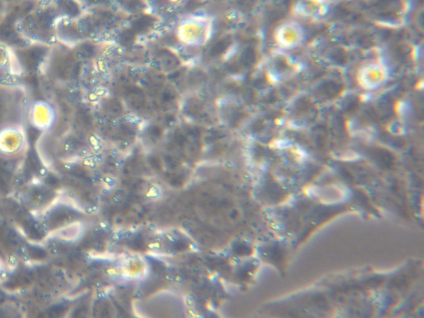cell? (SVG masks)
Here are the masks:
<instances>
[{
    "label": "cell",
    "instance_id": "6da1fadb",
    "mask_svg": "<svg viewBox=\"0 0 424 318\" xmlns=\"http://www.w3.org/2000/svg\"><path fill=\"white\" fill-rule=\"evenodd\" d=\"M387 78L385 67L380 63H371L367 65L360 71L359 81L363 87L366 89H376L383 85Z\"/></svg>",
    "mask_w": 424,
    "mask_h": 318
},
{
    "label": "cell",
    "instance_id": "7a4b0ae2",
    "mask_svg": "<svg viewBox=\"0 0 424 318\" xmlns=\"http://www.w3.org/2000/svg\"><path fill=\"white\" fill-rule=\"evenodd\" d=\"M278 43L285 48H292L301 41V33L298 26L285 24L282 26L276 34Z\"/></svg>",
    "mask_w": 424,
    "mask_h": 318
}]
</instances>
